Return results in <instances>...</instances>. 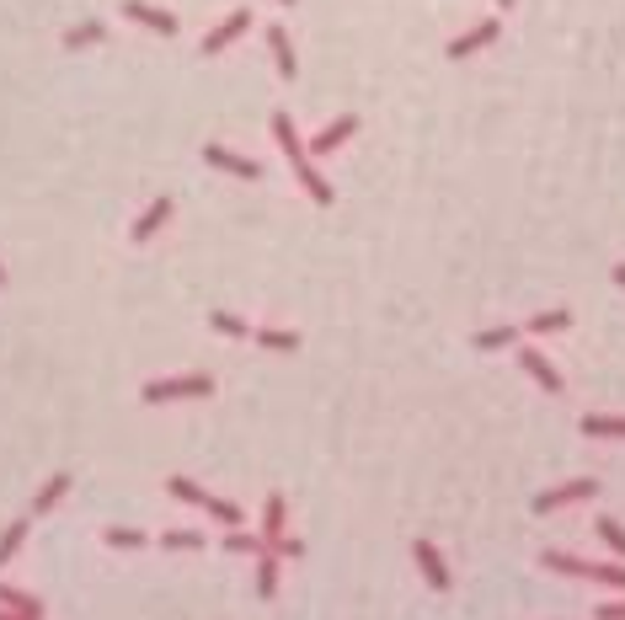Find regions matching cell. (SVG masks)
<instances>
[{"instance_id": "7", "label": "cell", "mask_w": 625, "mask_h": 620, "mask_svg": "<svg viewBox=\"0 0 625 620\" xmlns=\"http://www.w3.org/2000/svg\"><path fill=\"white\" fill-rule=\"evenodd\" d=\"M412 562H417V572L428 578V588H433V594H449V583H455V578H449V567H444V551L433 546V540H412Z\"/></svg>"}, {"instance_id": "35", "label": "cell", "mask_w": 625, "mask_h": 620, "mask_svg": "<svg viewBox=\"0 0 625 620\" xmlns=\"http://www.w3.org/2000/svg\"><path fill=\"white\" fill-rule=\"evenodd\" d=\"M278 6H294V0H278Z\"/></svg>"}, {"instance_id": "15", "label": "cell", "mask_w": 625, "mask_h": 620, "mask_svg": "<svg viewBox=\"0 0 625 620\" xmlns=\"http://www.w3.org/2000/svg\"><path fill=\"white\" fill-rule=\"evenodd\" d=\"M284 524H289V503H284V492H273V498L262 503V551H268L273 540H284Z\"/></svg>"}, {"instance_id": "18", "label": "cell", "mask_w": 625, "mask_h": 620, "mask_svg": "<svg viewBox=\"0 0 625 620\" xmlns=\"http://www.w3.org/2000/svg\"><path fill=\"white\" fill-rule=\"evenodd\" d=\"M27 530H33V514L27 519H11L6 530H0V567H11L22 556V546H27Z\"/></svg>"}, {"instance_id": "33", "label": "cell", "mask_w": 625, "mask_h": 620, "mask_svg": "<svg viewBox=\"0 0 625 620\" xmlns=\"http://www.w3.org/2000/svg\"><path fill=\"white\" fill-rule=\"evenodd\" d=\"M0 620H27V615H17V610H0Z\"/></svg>"}, {"instance_id": "21", "label": "cell", "mask_w": 625, "mask_h": 620, "mask_svg": "<svg viewBox=\"0 0 625 620\" xmlns=\"http://www.w3.org/2000/svg\"><path fill=\"white\" fill-rule=\"evenodd\" d=\"M572 327V310H535V316L524 321L529 337H551V332H567Z\"/></svg>"}, {"instance_id": "6", "label": "cell", "mask_w": 625, "mask_h": 620, "mask_svg": "<svg viewBox=\"0 0 625 620\" xmlns=\"http://www.w3.org/2000/svg\"><path fill=\"white\" fill-rule=\"evenodd\" d=\"M519 369H524V375L540 385V391H551V396H561V391H567V380H561V369H556L551 359H545V353H540L535 343H524V348H519Z\"/></svg>"}, {"instance_id": "28", "label": "cell", "mask_w": 625, "mask_h": 620, "mask_svg": "<svg viewBox=\"0 0 625 620\" xmlns=\"http://www.w3.org/2000/svg\"><path fill=\"white\" fill-rule=\"evenodd\" d=\"M599 540H604V546L625 562V524H620V519H609V514H604V519H599Z\"/></svg>"}, {"instance_id": "5", "label": "cell", "mask_w": 625, "mask_h": 620, "mask_svg": "<svg viewBox=\"0 0 625 620\" xmlns=\"http://www.w3.org/2000/svg\"><path fill=\"white\" fill-rule=\"evenodd\" d=\"M599 498V482L593 476H572V482H561V487H545V492H535V514H561V508H572V503H593Z\"/></svg>"}, {"instance_id": "19", "label": "cell", "mask_w": 625, "mask_h": 620, "mask_svg": "<svg viewBox=\"0 0 625 620\" xmlns=\"http://www.w3.org/2000/svg\"><path fill=\"white\" fill-rule=\"evenodd\" d=\"M0 610H17L27 620H43V604L27 594V588H17V583H0Z\"/></svg>"}, {"instance_id": "25", "label": "cell", "mask_w": 625, "mask_h": 620, "mask_svg": "<svg viewBox=\"0 0 625 620\" xmlns=\"http://www.w3.org/2000/svg\"><path fill=\"white\" fill-rule=\"evenodd\" d=\"M102 38H107V27H102V22H75L59 43H65V49H91V43H102Z\"/></svg>"}, {"instance_id": "14", "label": "cell", "mask_w": 625, "mask_h": 620, "mask_svg": "<svg viewBox=\"0 0 625 620\" xmlns=\"http://www.w3.org/2000/svg\"><path fill=\"white\" fill-rule=\"evenodd\" d=\"M171 209H177V204H171V198H155V204L145 209V214H139V220L129 225V241L134 246H145V241H155V230H161L166 220H171Z\"/></svg>"}, {"instance_id": "31", "label": "cell", "mask_w": 625, "mask_h": 620, "mask_svg": "<svg viewBox=\"0 0 625 620\" xmlns=\"http://www.w3.org/2000/svg\"><path fill=\"white\" fill-rule=\"evenodd\" d=\"M593 615H599V620H625V599H615V604H599Z\"/></svg>"}, {"instance_id": "8", "label": "cell", "mask_w": 625, "mask_h": 620, "mask_svg": "<svg viewBox=\"0 0 625 620\" xmlns=\"http://www.w3.org/2000/svg\"><path fill=\"white\" fill-rule=\"evenodd\" d=\"M358 129H364V118H358V113H342V118H332V123H326V129L316 134V139H310V161H316V155H332V150H342V145H348V139L358 134Z\"/></svg>"}, {"instance_id": "1", "label": "cell", "mask_w": 625, "mask_h": 620, "mask_svg": "<svg viewBox=\"0 0 625 620\" xmlns=\"http://www.w3.org/2000/svg\"><path fill=\"white\" fill-rule=\"evenodd\" d=\"M268 129H273V139H278V150H284V161L294 166V177H300V188L316 198L321 209H332L337 204V193H332V182H326L316 166H310V150H305V139H300V129H294V118L278 107V113L268 118Z\"/></svg>"}, {"instance_id": "9", "label": "cell", "mask_w": 625, "mask_h": 620, "mask_svg": "<svg viewBox=\"0 0 625 620\" xmlns=\"http://www.w3.org/2000/svg\"><path fill=\"white\" fill-rule=\"evenodd\" d=\"M203 161H209L214 172H225V177H241V182H257L262 177V161L236 155V150H225V145H203Z\"/></svg>"}, {"instance_id": "4", "label": "cell", "mask_w": 625, "mask_h": 620, "mask_svg": "<svg viewBox=\"0 0 625 620\" xmlns=\"http://www.w3.org/2000/svg\"><path fill=\"white\" fill-rule=\"evenodd\" d=\"M540 567L567 572V578H583V583H599V588H625V562H583V556H572V551H540Z\"/></svg>"}, {"instance_id": "22", "label": "cell", "mask_w": 625, "mask_h": 620, "mask_svg": "<svg viewBox=\"0 0 625 620\" xmlns=\"http://www.w3.org/2000/svg\"><path fill=\"white\" fill-rule=\"evenodd\" d=\"M102 546H113V551H145L150 535H145V530H129V524H107V530H102Z\"/></svg>"}, {"instance_id": "13", "label": "cell", "mask_w": 625, "mask_h": 620, "mask_svg": "<svg viewBox=\"0 0 625 620\" xmlns=\"http://www.w3.org/2000/svg\"><path fill=\"white\" fill-rule=\"evenodd\" d=\"M497 38H503V27H497V17H492V22H476L471 33H460L455 43H449V59H471V54H481V49H492Z\"/></svg>"}, {"instance_id": "2", "label": "cell", "mask_w": 625, "mask_h": 620, "mask_svg": "<svg viewBox=\"0 0 625 620\" xmlns=\"http://www.w3.org/2000/svg\"><path fill=\"white\" fill-rule=\"evenodd\" d=\"M203 396H214V375H203V369L139 385V401H145V407H166V401H203Z\"/></svg>"}, {"instance_id": "36", "label": "cell", "mask_w": 625, "mask_h": 620, "mask_svg": "<svg viewBox=\"0 0 625 620\" xmlns=\"http://www.w3.org/2000/svg\"><path fill=\"white\" fill-rule=\"evenodd\" d=\"M0 284H6V268H0Z\"/></svg>"}, {"instance_id": "24", "label": "cell", "mask_w": 625, "mask_h": 620, "mask_svg": "<svg viewBox=\"0 0 625 620\" xmlns=\"http://www.w3.org/2000/svg\"><path fill=\"white\" fill-rule=\"evenodd\" d=\"M471 343H476V353H497V348H513V343H519V327H487V332H476Z\"/></svg>"}, {"instance_id": "10", "label": "cell", "mask_w": 625, "mask_h": 620, "mask_svg": "<svg viewBox=\"0 0 625 620\" xmlns=\"http://www.w3.org/2000/svg\"><path fill=\"white\" fill-rule=\"evenodd\" d=\"M123 17H129V22H139V27H150V33H161V38H177V33H182V22L171 17V11H161V6H145V0H123Z\"/></svg>"}, {"instance_id": "30", "label": "cell", "mask_w": 625, "mask_h": 620, "mask_svg": "<svg viewBox=\"0 0 625 620\" xmlns=\"http://www.w3.org/2000/svg\"><path fill=\"white\" fill-rule=\"evenodd\" d=\"M268 551L278 556V562H284V556H305V540H300V535H284V540H273Z\"/></svg>"}, {"instance_id": "29", "label": "cell", "mask_w": 625, "mask_h": 620, "mask_svg": "<svg viewBox=\"0 0 625 620\" xmlns=\"http://www.w3.org/2000/svg\"><path fill=\"white\" fill-rule=\"evenodd\" d=\"M161 546H171V551H203V530H166Z\"/></svg>"}, {"instance_id": "3", "label": "cell", "mask_w": 625, "mask_h": 620, "mask_svg": "<svg viewBox=\"0 0 625 620\" xmlns=\"http://www.w3.org/2000/svg\"><path fill=\"white\" fill-rule=\"evenodd\" d=\"M166 492H171L177 503H187V508H203V514H209V519H220L225 530H241V524H246V514H241L236 503H230V498H214L209 487H198V482H193V476H171Z\"/></svg>"}, {"instance_id": "11", "label": "cell", "mask_w": 625, "mask_h": 620, "mask_svg": "<svg viewBox=\"0 0 625 620\" xmlns=\"http://www.w3.org/2000/svg\"><path fill=\"white\" fill-rule=\"evenodd\" d=\"M246 33H252V11H246V6H236V11H230V17H225L220 27H214L209 38H203V54H225L230 43H236V38H246Z\"/></svg>"}, {"instance_id": "26", "label": "cell", "mask_w": 625, "mask_h": 620, "mask_svg": "<svg viewBox=\"0 0 625 620\" xmlns=\"http://www.w3.org/2000/svg\"><path fill=\"white\" fill-rule=\"evenodd\" d=\"M209 327L220 332V337H236V343H246V337H252V321L230 316V310H214V316H209Z\"/></svg>"}, {"instance_id": "20", "label": "cell", "mask_w": 625, "mask_h": 620, "mask_svg": "<svg viewBox=\"0 0 625 620\" xmlns=\"http://www.w3.org/2000/svg\"><path fill=\"white\" fill-rule=\"evenodd\" d=\"M252 343H262L268 353H294L300 348V332L294 327H252Z\"/></svg>"}, {"instance_id": "16", "label": "cell", "mask_w": 625, "mask_h": 620, "mask_svg": "<svg viewBox=\"0 0 625 620\" xmlns=\"http://www.w3.org/2000/svg\"><path fill=\"white\" fill-rule=\"evenodd\" d=\"M268 54H273V65H278V75H284V81H294V75H300V59H294V43H289L284 27H268Z\"/></svg>"}, {"instance_id": "23", "label": "cell", "mask_w": 625, "mask_h": 620, "mask_svg": "<svg viewBox=\"0 0 625 620\" xmlns=\"http://www.w3.org/2000/svg\"><path fill=\"white\" fill-rule=\"evenodd\" d=\"M257 599H278V556L273 551L257 556Z\"/></svg>"}, {"instance_id": "17", "label": "cell", "mask_w": 625, "mask_h": 620, "mask_svg": "<svg viewBox=\"0 0 625 620\" xmlns=\"http://www.w3.org/2000/svg\"><path fill=\"white\" fill-rule=\"evenodd\" d=\"M577 428L583 439H625V412H588Z\"/></svg>"}, {"instance_id": "34", "label": "cell", "mask_w": 625, "mask_h": 620, "mask_svg": "<svg viewBox=\"0 0 625 620\" xmlns=\"http://www.w3.org/2000/svg\"><path fill=\"white\" fill-rule=\"evenodd\" d=\"M497 6H503V11H513V6H519V0H497Z\"/></svg>"}, {"instance_id": "32", "label": "cell", "mask_w": 625, "mask_h": 620, "mask_svg": "<svg viewBox=\"0 0 625 620\" xmlns=\"http://www.w3.org/2000/svg\"><path fill=\"white\" fill-rule=\"evenodd\" d=\"M609 278H615V284L625 289V262H615V268H609Z\"/></svg>"}, {"instance_id": "12", "label": "cell", "mask_w": 625, "mask_h": 620, "mask_svg": "<svg viewBox=\"0 0 625 620\" xmlns=\"http://www.w3.org/2000/svg\"><path fill=\"white\" fill-rule=\"evenodd\" d=\"M70 487H75V476H70V471H54V476H49V482H43V487L33 492V508H27V514H33V519H43V514H54V508H59V503H65V498H70Z\"/></svg>"}, {"instance_id": "27", "label": "cell", "mask_w": 625, "mask_h": 620, "mask_svg": "<svg viewBox=\"0 0 625 620\" xmlns=\"http://www.w3.org/2000/svg\"><path fill=\"white\" fill-rule=\"evenodd\" d=\"M225 551H236V556H262V535H252V530L241 524V530L225 535Z\"/></svg>"}]
</instances>
